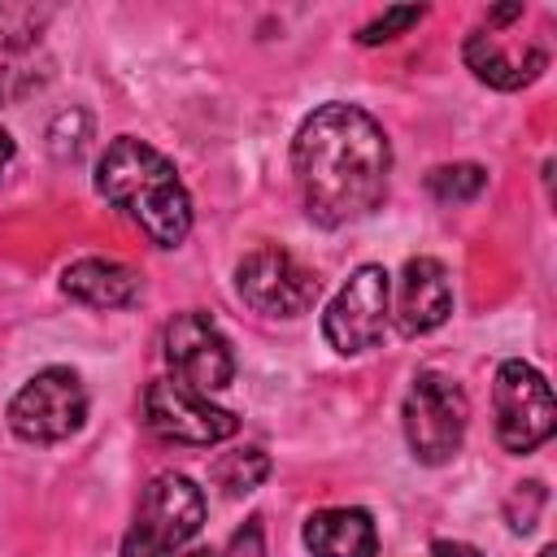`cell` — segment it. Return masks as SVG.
Segmentation results:
<instances>
[{
    "instance_id": "obj_1",
    "label": "cell",
    "mask_w": 557,
    "mask_h": 557,
    "mask_svg": "<svg viewBox=\"0 0 557 557\" xmlns=\"http://www.w3.org/2000/svg\"><path fill=\"white\" fill-rule=\"evenodd\" d=\"M292 174L318 226H348L379 209L392 174L387 131L361 104H318L292 139Z\"/></svg>"
},
{
    "instance_id": "obj_2",
    "label": "cell",
    "mask_w": 557,
    "mask_h": 557,
    "mask_svg": "<svg viewBox=\"0 0 557 557\" xmlns=\"http://www.w3.org/2000/svg\"><path fill=\"white\" fill-rule=\"evenodd\" d=\"M96 191L157 248H178L191 235V196L170 157H161L148 139L117 135L96 165Z\"/></svg>"
},
{
    "instance_id": "obj_3",
    "label": "cell",
    "mask_w": 557,
    "mask_h": 557,
    "mask_svg": "<svg viewBox=\"0 0 557 557\" xmlns=\"http://www.w3.org/2000/svg\"><path fill=\"white\" fill-rule=\"evenodd\" d=\"M205 522V492L187 474H157L135 509V522L122 540V557H174L191 544Z\"/></svg>"
},
{
    "instance_id": "obj_4",
    "label": "cell",
    "mask_w": 557,
    "mask_h": 557,
    "mask_svg": "<svg viewBox=\"0 0 557 557\" xmlns=\"http://www.w3.org/2000/svg\"><path fill=\"white\" fill-rule=\"evenodd\" d=\"M400 422H405L409 453L422 466H444V461L457 457V448L466 440L470 400H466V392H461L457 379H448L440 370H422L409 383V392H405Z\"/></svg>"
},
{
    "instance_id": "obj_5",
    "label": "cell",
    "mask_w": 557,
    "mask_h": 557,
    "mask_svg": "<svg viewBox=\"0 0 557 557\" xmlns=\"http://www.w3.org/2000/svg\"><path fill=\"white\" fill-rule=\"evenodd\" d=\"M87 418V387L70 366H44L9 400V431L26 444L70 440Z\"/></svg>"
},
{
    "instance_id": "obj_6",
    "label": "cell",
    "mask_w": 557,
    "mask_h": 557,
    "mask_svg": "<svg viewBox=\"0 0 557 557\" xmlns=\"http://www.w3.org/2000/svg\"><path fill=\"white\" fill-rule=\"evenodd\" d=\"M492 409H496V440L505 453H535L553 426H557V405L548 379L531 361H500L496 383H492Z\"/></svg>"
},
{
    "instance_id": "obj_7",
    "label": "cell",
    "mask_w": 557,
    "mask_h": 557,
    "mask_svg": "<svg viewBox=\"0 0 557 557\" xmlns=\"http://www.w3.org/2000/svg\"><path fill=\"white\" fill-rule=\"evenodd\" d=\"M387 300H392L387 270L383 265H357L322 313L326 344L339 357H361V352L379 348V339L387 331Z\"/></svg>"
},
{
    "instance_id": "obj_8",
    "label": "cell",
    "mask_w": 557,
    "mask_h": 557,
    "mask_svg": "<svg viewBox=\"0 0 557 557\" xmlns=\"http://www.w3.org/2000/svg\"><path fill=\"white\" fill-rule=\"evenodd\" d=\"M235 292H239V300L248 309H257L265 318H300L318 300V278L287 248L261 244V248L239 257Z\"/></svg>"
},
{
    "instance_id": "obj_9",
    "label": "cell",
    "mask_w": 557,
    "mask_h": 557,
    "mask_svg": "<svg viewBox=\"0 0 557 557\" xmlns=\"http://www.w3.org/2000/svg\"><path fill=\"white\" fill-rule=\"evenodd\" d=\"M144 426L165 444H191L209 448L239 431V418L231 409H218L209 396L183 387L178 379H152L144 387Z\"/></svg>"
},
{
    "instance_id": "obj_10",
    "label": "cell",
    "mask_w": 557,
    "mask_h": 557,
    "mask_svg": "<svg viewBox=\"0 0 557 557\" xmlns=\"http://www.w3.org/2000/svg\"><path fill=\"white\" fill-rule=\"evenodd\" d=\"M161 348H165V366L174 370L170 379H178L183 387H191L200 396L222 392L235 379V352H231L226 335L218 331V322L200 309L174 313L161 331Z\"/></svg>"
},
{
    "instance_id": "obj_11",
    "label": "cell",
    "mask_w": 557,
    "mask_h": 557,
    "mask_svg": "<svg viewBox=\"0 0 557 557\" xmlns=\"http://www.w3.org/2000/svg\"><path fill=\"white\" fill-rule=\"evenodd\" d=\"M453 313V283L444 261L435 257H409L400 270V300H396V326L400 335H426L444 326Z\"/></svg>"
},
{
    "instance_id": "obj_12",
    "label": "cell",
    "mask_w": 557,
    "mask_h": 557,
    "mask_svg": "<svg viewBox=\"0 0 557 557\" xmlns=\"http://www.w3.org/2000/svg\"><path fill=\"white\" fill-rule=\"evenodd\" d=\"M461 57L474 70V78L487 83V87H496V91H518V87L535 83L548 70V52L544 48H535V44L531 48H509L505 35L492 30V26L470 30Z\"/></svg>"
},
{
    "instance_id": "obj_13",
    "label": "cell",
    "mask_w": 557,
    "mask_h": 557,
    "mask_svg": "<svg viewBox=\"0 0 557 557\" xmlns=\"http://www.w3.org/2000/svg\"><path fill=\"white\" fill-rule=\"evenodd\" d=\"M61 292L91 309H131L144 296V283L131 265L113 257H83L61 270Z\"/></svg>"
},
{
    "instance_id": "obj_14",
    "label": "cell",
    "mask_w": 557,
    "mask_h": 557,
    "mask_svg": "<svg viewBox=\"0 0 557 557\" xmlns=\"http://www.w3.org/2000/svg\"><path fill=\"white\" fill-rule=\"evenodd\" d=\"M305 548L313 557H374L379 553V531H374V518L366 509L335 505V509L309 513Z\"/></svg>"
},
{
    "instance_id": "obj_15",
    "label": "cell",
    "mask_w": 557,
    "mask_h": 557,
    "mask_svg": "<svg viewBox=\"0 0 557 557\" xmlns=\"http://www.w3.org/2000/svg\"><path fill=\"white\" fill-rule=\"evenodd\" d=\"M209 479L222 487V496H248L270 479V457L261 448H235L222 453L209 470Z\"/></svg>"
},
{
    "instance_id": "obj_16",
    "label": "cell",
    "mask_w": 557,
    "mask_h": 557,
    "mask_svg": "<svg viewBox=\"0 0 557 557\" xmlns=\"http://www.w3.org/2000/svg\"><path fill=\"white\" fill-rule=\"evenodd\" d=\"M483 187H487V170L474 165V161L435 165V170L426 174V191H431L440 205H466V200H474Z\"/></svg>"
},
{
    "instance_id": "obj_17",
    "label": "cell",
    "mask_w": 557,
    "mask_h": 557,
    "mask_svg": "<svg viewBox=\"0 0 557 557\" xmlns=\"http://www.w3.org/2000/svg\"><path fill=\"white\" fill-rule=\"evenodd\" d=\"M87 139H91V117L87 109H65L52 117L48 126V152L57 161H78L87 152Z\"/></svg>"
},
{
    "instance_id": "obj_18",
    "label": "cell",
    "mask_w": 557,
    "mask_h": 557,
    "mask_svg": "<svg viewBox=\"0 0 557 557\" xmlns=\"http://www.w3.org/2000/svg\"><path fill=\"white\" fill-rule=\"evenodd\" d=\"M544 500H548V492H544V483H535V479H527V483H518V487L509 492V500H505V518H509V531H518V535H527V531L535 527V518H540V509H544Z\"/></svg>"
},
{
    "instance_id": "obj_19",
    "label": "cell",
    "mask_w": 557,
    "mask_h": 557,
    "mask_svg": "<svg viewBox=\"0 0 557 557\" xmlns=\"http://www.w3.org/2000/svg\"><path fill=\"white\" fill-rule=\"evenodd\" d=\"M422 17V9L418 4H400V9H383L374 22H366L361 30H357V39L366 44V48H374V44H387V39H396L400 30H409L413 22Z\"/></svg>"
},
{
    "instance_id": "obj_20",
    "label": "cell",
    "mask_w": 557,
    "mask_h": 557,
    "mask_svg": "<svg viewBox=\"0 0 557 557\" xmlns=\"http://www.w3.org/2000/svg\"><path fill=\"white\" fill-rule=\"evenodd\" d=\"M261 553H265V548H261V518H248V522L235 531L226 557H261Z\"/></svg>"
},
{
    "instance_id": "obj_21",
    "label": "cell",
    "mask_w": 557,
    "mask_h": 557,
    "mask_svg": "<svg viewBox=\"0 0 557 557\" xmlns=\"http://www.w3.org/2000/svg\"><path fill=\"white\" fill-rule=\"evenodd\" d=\"M422 557H483L474 544H461V540H435Z\"/></svg>"
},
{
    "instance_id": "obj_22",
    "label": "cell",
    "mask_w": 557,
    "mask_h": 557,
    "mask_svg": "<svg viewBox=\"0 0 557 557\" xmlns=\"http://www.w3.org/2000/svg\"><path fill=\"white\" fill-rule=\"evenodd\" d=\"M9 161H13V135H9L4 126H0V170H4Z\"/></svg>"
},
{
    "instance_id": "obj_23",
    "label": "cell",
    "mask_w": 557,
    "mask_h": 557,
    "mask_svg": "<svg viewBox=\"0 0 557 557\" xmlns=\"http://www.w3.org/2000/svg\"><path fill=\"white\" fill-rule=\"evenodd\" d=\"M174 557H213L209 548H183V553H174Z\"/></svg>"
},
{
    "instance_id": "obj_24",
    "label": "cell",
    "mask_w": 557,
    "mask_h": 557,
    "mask_svg": "<svg viewBox=\"0 0 557 557\" xmlns=\"http://www.w3.org/2000/svg\"><path fill=\"white\" fill-rule=\"evenodd\" d=\"M540 557H553V544H548V548H540Z\"/></svg>"
}]
</instances>
